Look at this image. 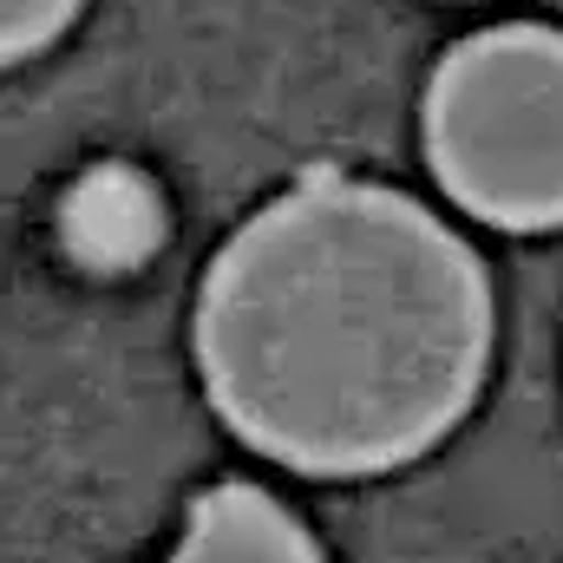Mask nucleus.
<instances>
[{"mask_svg": "<svg viewBox=\"0 0 563 563\" xmlns=\"http://www.w3.org/2000/svg\"><path fill=\"white\" fill-rule=\"evenodd\" d=\"M164 190L132 170V164H92L66 197H59V243L73 250V263L99 269V276H125L157 256L164 243Z\"/></svg>", "mask_w": 563, "mask_h": 563, "instance_id": "7ed1b4c3", "label": "nucleus"}, {"mask_svg": "<svg viewBox=\"0 0 563 563\" xmlns=\"http://www.w3.org/2000/svg\"><path fill=\"white\" fill-rule=\"evenodd\" d=\"M426 157L485 223H563V33L492 26L452 46L426 92Z\"/></svg>", "mask_w": 563, "mask_h": 563, "instance_id": "f03ea898", "label": "nucleus"}, {"mask_svg": "<svg viewBox=\"0 0 563 563\" xmlns=\"http://www.w3.org/2000/svg\"><path fill=\"white\" fill-rule=\"evenodd\" d=\"M79 0H0V20H7V59H26L40 46H53L66 26H73Z\"/></svg>", "mask_w": 563, "mask_h": 563, "instance_id": "39448f33", "label": "nucleus"}, {"mask_svg": "<svg viewBox=\"0 0 563 563\" xmlns=\"http://www.w3.org/2000/svg\"><path fill=\"white\" fill-rule=\"evenodd\" d=\"M170 563H321L295 511L256 485H210L190 505V531Z\"/></svg>", "mask_w": 563, "mask_h": 563, "instance_id": "20e7f679", "label": "nucleus"}, {"mask_svg": "<svg viewBox=\"0 0 563 563\" xmlns=\"http://www.w3.org/2000/svg\"><path fill=\"white\" fill-rule=\"evenodd\" d=\"M197 361L256 452L321 478L387 472L465 420L492 288L413 197L314 170L210 263Z\"/></svg>", "mask_w": 563, "mask_h": 563, "instance_id": "f257e3e1", "label": "nucleus"}]
</instances>
